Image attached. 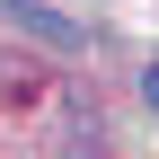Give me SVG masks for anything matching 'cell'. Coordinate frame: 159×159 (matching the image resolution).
<instances>
[{"mask_svg":"<svg viewBox=\"0 0 159 159\" xmlns=\"http://www.w3.org/2000/svg\"><path fill=\"white\" fill-rule=\"evenodd\" d=\"M142 97H150V106H159V62H142Z\"/></svg>","mask_w":159,"mask_h":159,"instance_id":"cell-2","label":"cell"},{"mask_svg":"<svg viewBox=\"0 0 159 159\" xmlns=\"http://www.w3.org/2000/svg\"><path fill=\"white\" fill-rule=\"evenodd\" d=\"M0 27H18L27 44H44V53H89V27L62 9H44V0H0Z\"/></svg>","mask_w":159,"mask_h":159,"instance_id":"cell-1","label":"cell"}]
</instances>
